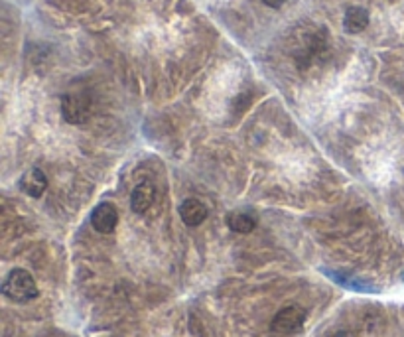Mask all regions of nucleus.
Instances as JSON below:
<instances>
[{"mask_svg":"<svg viewBox=\"0 0 404 337\" xmlns=\"http://www.w3.org/2000/svg\"><path fill=\"white\" fill-rule=\"evenodd\" d=\"M306 318H308V312L302 306H286L272 318L270 328L274 333H280V336H292V333H298L300 329L304 328Z\"/></svg>","mask_w":404,"mask_h":337,"instance_id":"obj_2","label":"nucleus"},{"mask_svg":"<svg viewBox=\"0 0 404 337\" xmlns=\"http://www.w3.org/2000/svg\"><path fill=\"white\" fill-rule=\"evenodd\" d=\"M2 294L4 298L16 304H26L38 298L39 290L34 276L26 269H12L2 280Z\"/></svg>","mask_w":404,"mask_h":337,"instance_id":"obj_1","label":"nucleus"},{"mask_svg":"<svg viewBox=\"0 0 404 337\" xmlns=\"http://www.w3.org/2000/svg\"><path fill=\"white\" fill-rule=\"evenodd\" d=\"M91 225L97 233H103V235L115 231L118 225V212L115 205L109 202L99 203L91 213Z\"/></svg>","mask_w":404,"mask_h":337,"instance_id":"obj_4","label":"nucleus"},{"mask_svg":"<svg viewBox=\"0 0 404 337\" xmlns=\"http://www.w3.org/2000/svg\"><path fill=\"white\" fill-rule=\"evenodd\" d=\"M178 213L182 217V221L188 225V227H200L205 219H207V207L205 203H202L195 197H188L180 203L178 207Z\"/></svg>","mask_w":404,"mask_h":337,"instance_id":"obj_6","label":"nucleus"},{"mask_svg":"<svg viewBox=\"0 0 404 337\" xmlns=\"http://www.w3.org/2000/svg\"><path fill=\"white\" fill-rule=\"evenodd\" d=\"M369 22H371V14L363 6H349L343 14V30L347 34H353V36L367 30Z\"/></svg>","mask_w":404,"mask_h":337,"instance_id":"obj_7","label":"nucleus"},{"mask_svg":"<svg viewBox=\"0 0 404 337\" xmlns=\"http://www.w3.org/2000/svg\"><path fill=\"white\" fill-rule=\"evenodd\" d=\"M154 185L150 182H142L136 185L133 193H130V207H133V212L138 213V215H142L150 209V205L154 203Z\"/></svg>","mask_w":404,"mask_h":337,"instance_id":"obj_8","label":"nucleus"},{"mask_svg":"<svg viewBox=\"0 0 404 337\" xmlns=\"http://www.w3.org/2000/svg\"><path fill=\"white\" fill-rule=\"evenodd\" d=\"M329 337H355L351 331H347V329H337L333 333H329Z\"/></svg>","mask_w":404,"mask_h":337,"instance_id":"obj_11","label":"nucleus"},{"mask_svg":"<svg viewBox=\"0 0 404 337\" xmlns=\"http://www.w3.org/2000/svg\"><path fill=\"white\" fill-rule=\"evenodd\" d=\"M286 2H288V0H262V4H267L269 8H274V10L282 8Z\"/></svg>","mask_w":404,"mask_h":337,"instance_id":"obj_10","label":"nucleus"},{"mask_svg":"<svg viewBox=\"0 0 404 337\" xmlns=\"http://www.w3.org/2000/svg\"><path fill=\"white\" fill-rule=\"evenodd\" d=\"M61 116L69 125H83L89 118V101L81 95H66L61 99Z\"/></svg>","mask_w":404,"mask_h":337,"instance_id":"obj_3","label":"nucleus"},{"mask_svg":"<svg viewBox=\"0 0 404 337\" xmlns=\"http://www.w3.org/2000/svg\"><path fill=\"white\" fill-rule=\"evenodd\" d=\"M48 190V178L39 168H32L20 178V192L26 193L28 197L38 200Z\"/></svg>","mask_w":404,"mask_h":337,"instance_id":"obj_5","label":"nucleus"},{"mask_svg":"<svg viewBox=\"0 0 404 337\" xmlns=\"http://www.w3.org/2000/svg\"><path fill=\"white\" fill-rule=\"evenodd\" d=\"M225 223H227V227H229L233 233L247 235V233H250L257 227V217L249 212H231L227 213Z\"/></svg>","mask_w":404,"mask_h":337,"instance_id":"obj_9","label":"nucleus"}]
</instances>
